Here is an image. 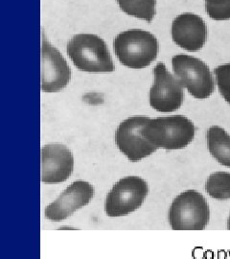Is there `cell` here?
I'll return each mask as SVG.
<instances>
[{
  "label": "cell",
  "mask_w": 230,
  "mask_h": 259,
  "mask_svg": "<svg viewBox=\"0 0 230 259\" xmlns=\"http://www.w3.org/2000/svg\"><path fill=\"white\" fill-rule=\"evenodd\" d=\"M120 63L131 69H142L157 59L159 46L156 36L142 29L121 32L113 40Z\"/></svg>",
  "instance_id": "cell-1"
},
{
  "label": "cell",
  "mask_w": 230,
  "mask_h": 259,
  "mask_svg": "<svg viewBox=\"0 0 230 259\" xmlns=\"http://www.w3.org/2000/svg\"><path fill=\"white\" fill-rule=\"evenodd\" d=\"M142 135L157 149L178 150L188 146L195 138L193 122L183 115H173L149 119Z\"/></svg>",
  "instance_id": "cell-2"
},
{
  "label": "cell",
  "mask_w": 230,
  "mask_h": 259,
  "mask_svg": "<svg viewBox=\"0 0 230 259\" xmlns=\"http://www.w3.org/2000/svg\"><path fill=\"white\" fill-rule=\"evenodd\" d=\"M67 55L81 71L102 73L115 70L110 50L105 40L92 34H78L67 44Z\"/></svg>",
  "instance_id": "cell-3"
},
{
  "label": "cell",
  "mask_w": 230,
  "mask_h": 259,
  "mask_svg": "<svg viewBox=\"0 0 230 259\" xmlns=\"http://www.w3.org/2000/svg\"><path fill=\"white\" fill-rule=\"evenodd\" d=\"M209 220V204L197 190L177 195L169 209V224L174 231H203Z\"/></svg>",
  "instance_id": "cell-4"
},
{
  "label": "cell",
  "mask_w": 230,
  "mask_h": 259,
  "mask_svg": "<svg viewBox=\"0 0 230 259\" xmlns=\"http://www.w3.org/2000/svg\"><path fill=\"white\" fill-rule=\"evenodd\" d=\"M175 78L196 99L210 97L215 90V82L209 66L192 56L177 54L172 58Z\"/></svg>",
  "instance_id": "cell-5"
},
{
  "label": "cell",
  "mask_w": 230,
  "mask_h": 259,
  "mask_svg": "<svg viewBox=\"0 0 230 259\" xmlns=\"http://www.w3.org/2000/svg\"><path fill=\"white\" fill-rule=\"evenodd\" d=\"M149 193L147 182L140 177H125L118 181L107 196L106 213L110 217L125 216L137 210Z\"/></svg>",
  "instance_id": "cell-6"
},
{
  "label": "cell",
  "mask_w": 230,
  "mask_h": 259,
  "mask_svg": "<svg viewBox=\"0 0 230 259\" xmlns=\"http://www.w3.org/2000/svg\"><path fill=\"white\" fill-rule=\"evenodd\" d=\"M154 77V84L149 93L151 107L165 113L178 110L183 104V87L175 76L169 72L163 63H158L155 66Z\"/></svg>",
  "instance_id": "cell-7"
},
{
  "label": "cell",
  "mask_w": 230,
  "mask_h": 259,
  "mask_svg": "<svg viewBox=\"0 0 230 259\" xmlns=\"http://www.w3.org/2000/svg\"><path fill=\"white\" fill-rule=\"evenodd\" d=\"M150 117L132 116L120 123L115 134L116 145L128 159L136 162L151 156L157 148L142 135V129Z\"/></svg>",
  "instance_id": "cell-8"
},
{
  "label": "cell",
  "mask_w": 230,
  "mask_h": 259,
  "mask_svg": "<svg viewBox=\"0 0 230 259\" xmlns=\"http://www.w3.org/2000/svg\"><path fill=\"white\" fill-rule=\"evenodd\" d=\"M71 80V69L61 52L49 44L42 32L41 90L47 93L64 90Z\"/></svg>",
  "instance_id": "cell-9"
},
{
  "label": "cell",
  "mask_w": 230,
  "mask_h": 259,
  "mask_svg": "<svg viewBox=\"0 0 230 259\" xmlns=\"http://www.w3.org/2000/svg\"><path fill=\"white\" fill-rule=\"evenodd\" d=\"M94 196L92 185L84 181H77L69 185L55 202L45 209V217L53 222H61L75 211L87 205Z\"/></svg>",
  "instance_id": "cell-10"
},
{
  "label": "cell",
  "mask_w": 230,
  "mask_h": 259,
  "mask_svg": "<svg viewBox=\"0 0 230 259\" xmlns=\"http://www.w3.org/2000/svg\"><path fill=\"white\" fill-rule=\"evenodd\" d=\"M72 152L60 143L47 144L41 148V182L64 183L73 173Z\"/></svg>",
  "instance_id": "cell-11"
},
{
  "label": "cell",
  "mask_w": 230,
  "mask_h": 259,
  "mask_svg": "<svg viewBox=\"0 0 230 259\" xmlns=\"http://www.w3.org/2000/svg\"><path fill=\"white\" fill-rule=\"evenodd\" d=\"M173 41L189 52L201 50L207 39V27L200 16L185 13L177 16L171 29Z\"/></svg>",
  "instance_id": "cell-12"
},
{
  "label": "cell",
  "mask_w": 230,
  "mask_h": 259,
  "mask_svg": "<svg viewBox=\"0 0 230 259\" xmlns=\"http://www.w3.org/2000/svg\"><path fill=\"white\" fill-rule=\"evenodd\" d=\"M208 150L220 164L230 168V136L219 126H212L207 134Z\"/></svg>",
  "instance_id": "cell-13"
},
{
  "label": "cell",
  "mask_w": 230,
  "mask_h": 259,
  "mask_svg": "<svg viewBox=\"0 0 230 259\" xmlns=\"http://www.w3.org/2000/svg\"><path fill=\"white\" fill-rule=\"evenodd\" d=\"M117 3L125 14L147 22L156 16L157 0H117Z\"/></svg>",
  "instance_id": "cell-14"
},
{
  "label": "cell",
  "mask_w": 230,
  "mask_h": 259,
  "mask_svg": "<svg viewBox=\"0 0 230 259\" xmlns=\"http://www.w3.org/2000/svg\"><path fill=\"white\" fill-rule=\"evenodd\" d=\"M205 190L213 199H230V173L215 172L211 174L205 183Z\"/></svg>",
  "instance_id": "cell-15"
},
{
  "label": "cell",
  "mask_w": 230,
  "mask_h": 259,
  "mask_svg": "<svg viewBox=\"0 0 230 259\" xmlns=\"http://www.w3.org/2000/svg\"><path fill=\"white\" fill-rule=\"evenodd\" d=\"M205 11L214 20H229L230 0H204Z\"/></svg>",
  "instance_id": "cell-16"
},
{
  "label": "cell",
  "mask_w": 230,
  "mask_h": 259,
  "mask_svg": "<svg viewBox=\"0 0 230 259\" xmlns=\"http://www.w3.org/2000/svg\"><path fill=\"white\" fill-rule=\"evenodd\" d=\"M216 82L221 96L230 104V64L219 65L214 70Z\"/></svg>",
  "instance_id": "cell-17"
},
{
  "label": "cell",
  "mask_w": 230,
  "mask_h": 259,
  "mask_svg": "<svg viewBox=\"0 0 230 259\" xmlns=\"http://www.w3.org/2000/svg\"><path fill=\"white\" fill-rule=\"evenodd\" d=\"M227 230H229L230 231V215L229 218H228V221H227Z\"/></svg>",
  "instance_id": "cell-18"
}]
</instances>
